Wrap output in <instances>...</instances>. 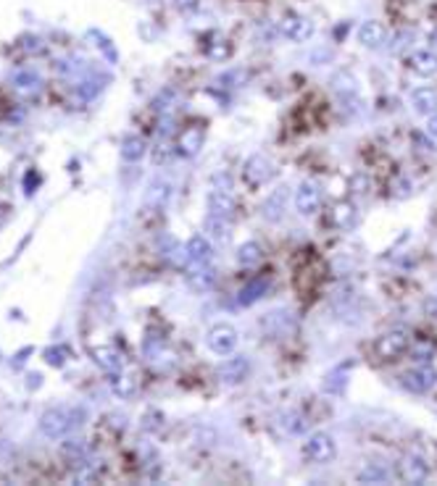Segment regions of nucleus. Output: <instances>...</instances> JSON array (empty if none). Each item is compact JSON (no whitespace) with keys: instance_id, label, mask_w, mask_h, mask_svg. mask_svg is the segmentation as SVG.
<instances>
[{"instance_id":"14","label":"nucleus","mask_w":437,"mask_h":486,"mask_svg":"<svg viewBox=\"0 0 437 486\" xmlns=\"http://www.w3.org/2000/svg\"><path fill=\"white\" fill-rule=\"evenodd\" d=\"M185 250H187V263L190 266H203L214 255V245H211V239L205 237V234H195V237L187 239Z\"/></svg>"},{"instance_id":"13","label":"nucleus","mask_w":437,"mask_h":486,"mask_svg":"<svg viewBox=\"0 0 437 486\" xmlns=\"http://www.w3.org/2000/svg\"><path fill=\"white\" fill-rule=\"evenodd\" d=\"M203 129L200 126H185L182 132L176 134V153L185 155V158H193V155L200 153L203 147Z\"/></svg>"},{"instance_id":"2","label":"nucleus","mask_w":437,"mask_h":486,"mask_svg":"<svg viewBox=\"0 0 437 486\" xmlns=\"http://www.w3.org/2000/svg\"><path fill=\"white\" fill-rule=\"evenodd\" d=\"M303 455H306V460L316 463V466H327V463H332L335 455H337V444H335L332 434H327V431H316V434H311V437L306 439V444H303Z\"/></svg>"},{"instance_id":"15","label":"nucleus","mask_w":437,"mask_h":486,"mask_svg":"<svg viewBox=\"0 0 437 486\" xmlns=\"http://www.w3.org/2000/svg\"><path fill=\"white\" fill-rule=\"evenodd\" d=\"M388 29L382 27L379 21H364L359 27V42L369 50H382L388 45Z\"/></svg>"},{"instance_id":"29","label":"nucleus","mask_w":437,"mask_h":486,"mask_svg":"<svg viewBox=\"0 0 437 486\" xmlns=\"http://www.w3.org/2000/svg\"><path fill=\"white\" fill-rule=\"evenodd\" d=\"M388 478H390L388 468H382V466H369L359 473L361 484H385Z\"/></svg>"},{"instance_id":"25","label":"nucleus","mask_w":437,"mask_h":486,"mask_svg":"<svg viewBox=\"0 0 437 486\" xmlns=\"http://www.w3.org/2000/svg\"><path fill=\"white\" fill-rule=\"evenodd\" d=\"M148 153V142L140 137V134H129L124 142H121V158L129 163H137L143 161Z\"/></svg>"},{"instance_id":"6","label":"nucleus","mask_w":437,"mask_h":486,"mask_svg":"<svg viewBox=\"0 0 437 486\" xmlns=\"http://www.w3.org/2000/svg\"><path fill=\"white\" fill-rule=\"evenodd\" d=\"M400 379H403V387H406L408 391L427 394V391H432L437 387V368L435 365H429V363H424V365H417V368L406 371Z\"/></svg>"},{"instance_id":"7","label":"nucleus","mask_w":437,"mask_h":486,"mask_svg":"<svg viewBox=\"0 0 437 486\" xmlns=\"http://www.w3.org/2000/svg\"><path fill=\"white\" fill-rule=\"evenodd\" d=\"M398 476L406 484H424L429 478V463L421 455H417V452H408L398 463Z\"/></svg>"},{"instance_id":"19","label":"nucleus","mask_w":437,"mask_h":486,"mask_svg":"<svg viewBox=\"0 0 437 486\" xmlns=\"http://www.w3.org/2000/svg\"><path fill=\"white\" fill-rule=\"evenodd\" d=\"M408 68L419 77H435L437 74V53L435 50H417L408 58Z\"/></svg>"},{"instance_id":"1","label":"nucleus","mask_w":437,"mask_h":486,"mask_svg":"<svg viewBox=\"0 0 437 486\" xmlns=\"http://www.w3.org/2000/svg\"><path fill=\"white\" fill-rule=\"evenodd\" d=\"M79 415H85L79 408H74V410L50 408L40 415V431L50 439H61L68 429H71V426H77V420L74 418H79Z\"/></svg>"},{"instance_id":"38","label":"nucleus","mask_w":437,"mask_h":486,"mask_svg":"<svg viewBox=\"0 0 437 486\" xmlns=\"http://www.w3.org/2000/svg\"><path fill=\"white\" fill-rule=\"evenodd\" d=\"M429 42H432V45H437V29L432 32V35H429Z\"/></svg>"},{"instance_id":"10","label":"nucleus","mask_w":437,"mask_h":486,"mask_svg":"<svg viewBox=\"0 0 437 486\" xmlns=\"http://www.w3.org/2000/svg\"><path fill=\"white\" fill-rule=\"evenodd\" d=\"M248 371H251V363H248V358H245V355H232V358L222 360V365H219L216 376H219V382H222V384H240V382H245Z\"/></svg>"},{"instance_id":"24","label":"nucleus","mask_w":437,"mask_h":486,"mask_svg":"<svg viewBox=\"0 0 437 486\" xmlns=\"http://www.w3.org/2000/svg\"><path fill=\"white\" fill-rule=\"evenodd\" d=\"M345 387H348V368H345V365L330 371L324 376V382H321V391H324V394H332V397H340L342 391H345Z\"/></svg>"},{"instance_id":"26","label":"nucleus","mask_w":437,"mask_h":486,"mask_svg":"<svg viewBox=\"0 0 437 486\" xmlns=\"http://www.w3.org/2000/svg\"><path fill=\"white\" fill-rule=\"evenodd\" d=\"M280 426L285 434L301 437V434L309 431V420H306V415L295 413V410H285V413H280Z\"/></svg>"},{"instance_id":"9","label":"nucleus","mask_w":437,"mask_h":486,"mask_svg":"<svg viewBox=\"0 0 437 486\" xmlns=\"http://www.w3.org/2000/svg\"><path fill=\"white\" fill-rule=\"evenodd\" d=\"M295 210L301 216H313L321 208V190L313 181H301V187L295 190Z\"/></svg>"},{"instance_id":"22","label":"nucleus","mask_w":437,"mask_h":486,"mask_svg":"<svg viewBox=\"0 0 437 486\" xmlns=\"http://www.w3.org/2000/svg\"><path fill=\"white\" fill-rule=\"evenodd\" d=\"M205 237L214 239V242H229V237H232V224H229V219H224V216H214V213H208L205 216Z\"/></svg>"},{"instance_id":"20","label":"nucleus","mask_w":437,"mask_h":486,"mask_svg":"<svg viewBox=\"0 0 437 486\" xmlns=\"http://www.w3.org/2000/svg\"><path fill=\"white\" fill-rule=\"evenodd\" d=\"M269 286H272V281L266 277H256L253 281H248V284L240 289V295H237V305H253V303H258L261 297H266V292H269Z\"/></svg>"},{"instance_id":"21","label":"nucleus","mask_w":437,"mask_h":486,"mask_svg":"<svg viewBox=\"0 0 437 486\" xmlns=\"http://www.w3.org/2000/svg\"><path fill=\"white\" fill-rule=\"evenodd\" d=\"M411 105L421 116L437 114V90L435 87H419V90H414L411 92Z\"/></svg>"},{"instance_id":"32","label":"nucleus","mask_w":437,"mask_h":486,"mask_svg":"<svg viewBox=\"0 0 437 486\" xmlns=\"http://www.w3.org/2000/svg\"><path fill=\"white\" fill-rule=\"evenodd\" d=\"M229 53H232V48H229L224 40H214V42H211V48H208V56L214 58V61L216 58L224 61V58H229Z\"/></svg>"},{"instance_id":"33","label":"nucleus","mask_w":437,"mask_h":486,"mask_svg":"<svg viewBox=\"0 0 437 486\" xmlns=\"http://www.w3.org/2000/svg\"><path fill=\"white\" fill-rule=\"evenodd\" d=\"M64 455L71 460H82L85 458V444L82 442H71V444H64Z\"/></svg>"},{"instance_id":"4","label":"nucleus","mask_w":437,"mask_h":486,"mask_svg":"<svg viewBox=\"0 0 437 486\" xmlns=\"http://www.w3.org/2000/svg\"><path fill=\"white\" fill-rule=\"evenodd\" d=\"M205 344H208V350L214 355L227 358V355H232L234 347H237V329H234L232 324L211 326L208 334H205Z\"/></svg>"},{"instance_id":"35","label":"nucleus","mask_w":437,"mask_h":486,"mask_svg":"<svg viewBox=\"0 0 437 486\" xmlns=\"http://www.w3.org/2000/svg\"><path fill=\"white\" fill-rule=\"evenodd\" d=\"M174 132V126H172V119H169V116H164V119H161V124H158V137H169V134Z\"/></svg>"},{"instance_id":"3","label":"nucleus","mask_w":437,"mask_h":486,"mask_svg":"<svg viewBox=\"0 0 437 486\" xmlns=\"http://www.w3.org/2000/svg\"><path fill=\"white\" fill-rule=\"evenodd\" d=\"M411 347V332L408 329H390L377 339V355L382 360H398L400 355Z\"/></svg>"},{"instance_id":"30","label":"nucleus","mask_w":437,"mask_h":486,"mask_svg":"<svg viewBox=\"0 0 437 486\" xmlns=\"http://www.w3.org/2000/svg\"><path fill=\"white\" fill-rule=\"evenodd\" d=\"M166 198H169V184H166V181L150 184V192H148V202H156V205H161Z\"/></svg>"},{"instance_id":"36","label":"nucleus","mask_w":437,"mask_h":486,"mask_svg":"<svg viewBox=\"0 0 437 486\" xmlns=\"http://www.w3.org/2000/svg\"><path fill=\"white\" fill-rule=\"evenodd\" d=\"M24 48L32 50V53H40V50H42V45H40V40H37V37H30L27 42H24Z\"/></svg>"},{"instance_id":"37","label":"nucleus","mask_w":437,"mask_h":486,"mask_svg":"<svg viewBox=\"0 0 437 486\" xmlns=\"http://www.w3.org/2000/svg\"><path fill=\"white\" fill-rule=\"evenodd\" d=\"M427 132L432 134V137H435L437 140V114H432L429 116V124H427Z\"/></svg>"},{"instance_id":"27","label":"nucleus","mask_w":437,"mask_h":486,"mask_svg":"<svg viewBox=\"0 0 437 486\" xmlns=\"http://www.w3.org/2000/svg\"><path fill=\"white\" fill-rule=\"evenodd\" d=\"M90 355L95 358V363L100 368H106V371H111V373L121 371V358H119V353L114 347H92Z\"/></svg>"},{"instance_id":"31","label":"nucleus","mask_w":437,"mask_h":486,"mask_svg":"<svg viewBox=\"0 0 437 486\" xmlns=\"http://www.w3.org/2000/svg\"><path fill=\"white\" fill-rule=\"evenodd\" d=\"M66 355V347H50V350H45V363L48 365H64Z\"/></svg>"},{"instance_id":"18","label":"nucleus","mask_w":437,"mask_h":486,"mask_svg":"<svg viewBox=\"0 0 437 486\" xmlns=\"http://www.w3.org/2000/svg\"><path fill=\"white\" fill-rule=\"evenodd\" d=\"M359 221H361V213L350 200H342L332 208V224H335L340 231L356 229V226H359Z\"/></svg>"},{"instance_id":"12","label":"nucleus","mask_w":437,"mask_h":486,"mask_svg":"<svg viewBox=\"0 0 437 486\" xmlns=\"http://www.w3.org/2000/svg\"><path fill=\"white\" fill-rule=\"evenodd\" d=\"M261 326H263V332L269 334V336H274V339L290 336V334L295 332V321H292V315L285 313V310H272V313H266Z\"/></svg>"},{"instance_id":"23","label":"nucleus","mask_w":437,"mask_h":486,"mask_svg":"<svg viewBox=\"0 0 437 486\" xmlns=\"http://www.w3.org/2000/svg\"><path fill=\"white\" fill-rule=\"evenodd\" d=\"M187 281H190V286H193V289H198V292L211 289V286L216 284V271L208 266V263H203V266H190Z\"/></svg>"},{"instance_id":"34","label":"nucleus","mask_w":437,"mask_h":486,"mask_svg":"<svg viewBox=\"0 0 437 486\" xmlns=\"http://www.w3.org/2000/svg\"><path fill=\"white\" fill-rule=\"evenodd\" d=\"M176 8L182 11V13H193L198 6H200V0H174Z\"/></svg>"},{"instance_id":"8","label":"nucleus","mask_w":437,"mask_h":486,"mask_svg":"<svg viewBox=\"0 0 437 486\" xmlns=\"http://www.w3.org/2000/svg\"><path fill=\"white\" fill-rule=\"evenodd\" d=\"M280 32L282 37L292 40V42H306L313 35V21L306 19V16H298V13H287V16L280 19Z\"/></svg>"},{"instance_id":"28","label":"nucleus","mask_w":437,"mask_h":486,"mask_svg":"<svg viewBox=\"0 0 437 486\" xmlns=\"http://www.w3.org/2000/svg\"><path fill=\"white\" fill-rule=\"evenodd\" d=\"M261 257H263V250L258 242H243L240 248H237V263L245 268H253V266H258L261 263Z\"/></svg>"},{"instance_id":"5","label":"nucleus","mask_w":437,"mask_h":486,"mask_svg":"<svg viewBox=\"0 0 437 486\" xmlns=\"http://www.w3.org/2000/svg\"><path fill=\"white\" fill-rule=\"evenodd\" d=\"M274 174H277V166L261 153L251 155L243 166V179L248 181L251 187H263V184H269V181L274 179Z\"/></svg>"},{"instance_id":"16","label":"nucleus","mask_w":437,"mask_h":486,"mask_svg":"<svg viewBox=\"0 0 437 486\" xmlns=\"http://www.w3.org/2000/svg\"><path fill=\"white\" fill-rule=\"evenodd\" d=\"M287 200H290V190L282 184V187H277V190L263 200L261 205V213L266 221H280L282 216H285V208H287Z\"/></svg>"},{"instance_id":"17","label":"nucleus","mask_w":437,"mask_h":486,"mask_svg":"<svg viewBox=\"0 0 437 486\" xmlns=\"http://www.w3.org/2000/svg\"><path fill=\"white\" fill-rule=\"evenodd\" d=\"M234 210H237V202H234L232 192L229 190H219V187H214V190L208 192V213L224 216V219H232Z\"/></svg>"},{"instance_id":"11","label":"nucleus","mask_w":437,"mask_h":486,"mask_svg":"<svg viewBox=\"0 0 437 486\" xmlns=\"http://www.w3.org/2000/svg\"><path fill=\"white\" fill-rule=\"evenodd\" d=\"M11 85L24 97H37L42 92V77H40L35 68H19V71H13Z\"/></svg>"}]
</instances>
